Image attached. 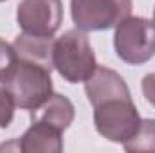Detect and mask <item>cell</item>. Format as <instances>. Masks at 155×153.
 Segmentation results:
<instances>
[{
    "label": "cell",
    "mask_w": 155,
    "mask_h": 153,
    "mask_svg": "<svg viewBox=\"0 0 155 153\" xmlns=\"http://www.w3.org/2000/svg\"><path fill=\"white\" fill-rule=\"evenodd\" d=\"M85 92L94 106V124L99 135L124 144L137 133L141 117L132 101L128 85L116 70L97 67L85 81Z\"/></svg>",
    "instance_id": "6da1fadb"
},
{
    "label": "cell",
    "mask_w": 155,
    "mask_h": 153,
    "mask_svg": "<svg viewBox=\"0 0 155 153\" xmlns=\"http://www.w3.org/2000/svg\"><path fill=\"white\" fill-rule=\"evenodd\" d=\"M51 70L52 67H47L43 63L18 58L13 74L2 85L7 88L16 106L33 112L52 96Z\"/></svg>",
    "instance_id": "7a4b0ae2"
},
{
    "label": "cell",
    "mask_w": 155,
    "mask_h": 153,
    "mask_svg": "<svg viewBox=\"0 0 155 153\" xmlns=\"http://www.w3.org/2000/svg\"><path fill=\"white\" fill-rule=\"evenodd\" d=\"M52 67L69 83H85L97 69L87 34L72 29L56 40L52 45Z\"/></svg>",
    "instance_id": "3957f363"
},
{
    "label": "cell",
    "mask_w": 155,
    "mask_h": 153,
    "mask_svg": "<svg viewBox=\"0 0 155 153\" xmlns=\"http://www.w3.org/2000/svg\"><path fill=\"white\" fill-rule=\"evenodd\" d=\"M114 47L117 56L128 65H143L155 56V24L141 18L128 16L116 29Z\"/></svg>",
    "instance_id": "277c9868"
},
{
    "label": "cell",
    "mask_w": 155,
    "mask_h": 153,
    "mask_svg": "<svg viewBox=\"0 0 155 153\" xmlns=\"http://www.w3.org/2000/svg\"><path fill=\"white\" fill-rule=\"evenodd\" d=\"M71 11L79 31H105L130 16L132 0H71Z\"/></svg>",
    "instance_id": "5b68a950"
},
{
    "label": "cell",
    "mask_w": 155,
    "mask_h": 153,
    "mask_svg": "<svg viewBox=\"0 0 155 153\" xmlns=\"http://www.w3.org/2000/svg\"><path fill=\"white\" fill-rule=\"evenodd\" d=\"M16 20L27 34L54 36L63 22V4L61 0H22Z\"/></svg>",
    "instance_id": "8992f818"
},
{
    "label": "cell",
    "mask_w": 155,
    "mask_h": 153,
    "mask_svg": "<svg viewBox=\"0 0 155 153\" xmlns=\"http://www.w3.org/2000/svg\"><path fill=\"white\" fill-rule=\"evenodd\" d=\"M61 133L63 132L56 126L40 119H33L29 130L18 139L16 146L20 151L25 153H60L63 150Z\"/></svg>",
    "instance_id": "52a82bcc"
},
{
    "label": "cell",
    "mask_w": 155,
    "mask_h": 153,
    "mask_svg": "<svg viewBox=\"0 0 155 153\" xmlns=\"http://www.w3.org/2000/svg\"><path fill=\"white\" fill-rule=\"evenodd\" d=\"M33 119L45 121L65 132L74 119V105L61 94H52L40 108L33 110Z\"/></svg>",
    "instance_id": "ba28073f"
},
{
    "label": "cell",
    "mask_w": 155,
    "mask_h": 153,
    "mask_svg": "<svg viewBox=\"0 0 155 153\" xmlns=\"http://www.w3.org/2000/svg\"><path fill=\"white\" fill-rule=\"evenodd\" d=\"M126 151H150L155 153V119H146L141 121V126L137 133L124 142Z\"/></svg>",
    "instance_id": "9c48e42d"
},
{
    "label": "cell",
    "mask_w": 155,
    "mask_h": 153,
    "mask_svg": "<svg viewBox=\"0 0 155 153\" xmlns=\"http://www.w3.org/2000/svg\"><path fill=\"white\" fill-rule=\"evenodd\" d=\"M16 63H18V56L15 52V47L0 40V83H4L13 74Z\"/></svg>",
    "instance_id": "30bf717a"
},
{
    "label": "cell",
    "mask_w": 155,
    "mask_h": 153,
    "mask_svg": "<svg viewBox=\"0 0 155 153\" xmlns=\"http://www.w3.org/2000/svg\"><path fill=\"white\" fill-rule=\"evenodd\" d=\"M15 101L11 97V94L7 92V88H0V128H7L13 121L15 115Z\"/></svg>",
    "instance_id": "8fae6325"
},
{
    "label": "cell",
    "mask_w": 155,
    "mask_h": 153,
    "mask_svg": "<svg viewBox=\"0 0 155 153\" xmlns=\"http://www.w3.org/2000/svg\"><path fill=\"white\" fill-rule=\"evenodd\" d=\"M143 94H144L146 101L155 106V72L146 74L143 77Z\"/></svg>",
    "instance_id": "7c38bea8"
},
{
    "label": "cell",
    "mask_w": 155,
    "mask_h": 153,
    "mask_svg": "<svg viewBox=\"0 0 155 153\" xmlns=\"http://www.w3.org/2000/svg\"><path fill=\"white\" fill-rule=\"evenodd\" d=\"M153 24H155V9H153Z\"/></svg>",
    "instance_id": "4fadbf2b"
},
{
    "label": "cell",
    "mask_w": 155,
    "mask_h": 153,
    "mask_svg": "<svg viewBox=\"0 0 155 153\" xmlns=\"http://www.w3.org/2000/svg\"><path fill=\"white\" fill-rule=\"evenodd\" d=\"M0 2H4V0H0Z\"/></svg>",
    "instance_id": "5bb4252c"
}]
</instances>
